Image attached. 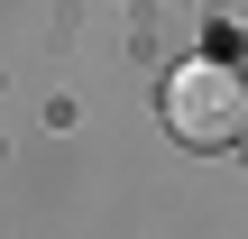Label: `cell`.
I'll return each mask as SVG.
<instances>
[{
  "label": "cell",
  "mask_w": 248,
  "mask_h": 239,
  "mask_svg": "<svg viewBox=\"0 0 248 239\" xmlns=\"http://www.w3.org/2000/svg\"><path fill=\"white\" fill-rule=\"evenodd\" d=\"M166 129H175V147H239L248 138V74L239 64H221V55H193V64H175L166 74Z\"/></svg>",
  "instance_id": "1"
},
{
  "label": "cell",
  "mask_w": 248,
  "mask_h": 239,
  "mask_svg": "<svg viewBox=\"0 0 248 239\" xmlns=\"http://www.w3.org/2000/svg\"><path fill=\"white\" fill-rule=\"evenodd\" d=\"M239 147H248V138H239Z\"/></svg>",
  "instance_id": "2"
}]
</instances>
